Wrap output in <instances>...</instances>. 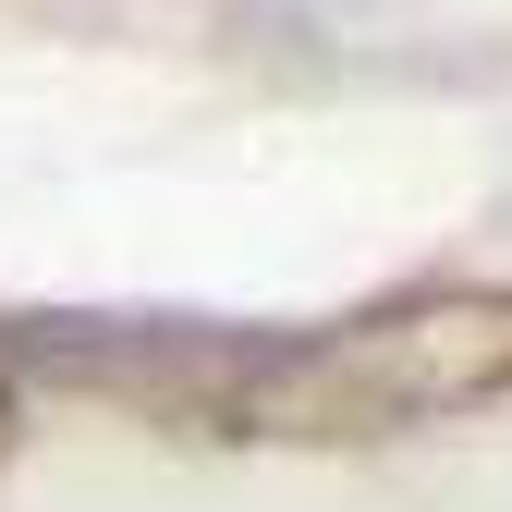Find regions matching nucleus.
Masks as SVG:
<instances>
[{
    "instance_id": "obj_2",
    "label": "nucleus",
    "mask_w": 512,
    "mask_h": 512,
    "mask_svg": "<svg viewBox=\"0 0 512 512\" xmlns=\"http://www.w3.org/2000/svg\"><path fill=\"white\" fill-rule=\"evenodd\" d=\"M13 427H25V354H13V317H0V452H13Z\"/></svg>"
},
{
    "instance_id": "obj_1",
    "label": "nucleus",
    "mask_w": 512,
    "mask_h": 512,
    "mask_svg": "<svg viewBox=\"0 0 512 512\" xmlns=\"http://www.w3.org/2000/svg\"><path fill=\"white\" fill-rule=\"evenodd\" d=\"M25 391H86L183 439H403L439 415L512 403V281H415L354 317L208 330V317H13Z\"/></svg>"
}]
</instances>
